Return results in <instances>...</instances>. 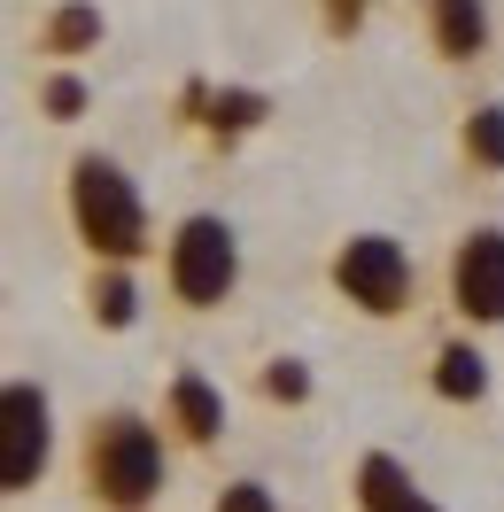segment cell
I'll list each match as a JSON object with an SVG mask.
<instances>
[{
    "mask_svg": "<svg viewBox=\"0 0 504 512\" xmlns=\"http://www.w3.org/2000/svg\"><path fill=\"white\" fill-rule=\"evenodd\" d=\"M163 489V435L140 412H101L86 427V497L101 512H148Z\"/></svg>",
    "mask_w": 504,
    "mask_h": 512,
    "instance_id": "cell-1",
    "label": "cell"
},
{
    "mask_svg": "<svg viewBox=\"0 0 504 512\" xmlns=\"http://www.w3.org/2000/svg\"><path fill=\"white\" fill-rule=\"evenodd\" d=\"M70 225H78V241H86L101 264L148 256V202H140V187H132V171L109 163V156H78L70 163Z\"/></svg>",
    "mask_w": 504,
    "mask_h": 512,
    "instance_id": "cell-2",
    "label": "cell"
},
{
    "mask_svg": "<svg viewBox=\"0 0 504 512\" xmlns=\"http://www.w3.org/2000/svg\"><path fill=\"white\" fill-rule=\"evenodd\" d=\"M163 280L187 311H218L225 295L241 288V233L218 218V210H194L179 218L171 249H163Z\"/></svg>",
    "mask_w": 504,
    "mask_h": 512,
    "instance_id": "cell-3",
    "label": "cell"
},
{
    "mask_svg": "<svg viewBox=\"0 0 504 512\" xmlns=\"http://www.w3.org/2000/svg\"><path fill=\"white\" fill-rule=\"evenodd\" d=\"M334 288H342L365 319H396V311H411V295H419V272H411L404 241H388V233H349L342 249H334Z\"/></svg>",
    "mask_w": 504,
    "mask_h": 512,
    "instance_id": "cell-4",
    "label": "cell"
},
{
    "mask_svg": "<svg viewBox=\"0 0 504 512\" xmlns=\"http://www.w3.org/2000/svg\"><path fill=\"white\" fill-rule=\"evenodd\" d=\"M55 466V404L39 381H0V497H24Z\"/></svg>",
    "mask_w": 504,
    "mask_h": 512,
    "instance_id": "cell-5",
    "label": "cell"
},
{
    "mask_svg": "<svg viewBox=\"0 0 504 512\" xmlns=\"http://www.w3.org/2000/svg\"><path fill=\"white\" fill-rule=\"evenodd\" d=\"M450 303L466 326H504V225H473L450 249Z\"/></svg>",
    "mask_w": 504,
    "mask_h": 512,
    "instance_id": "cell-6",
    "label": "cell"
},
{
    "mask_svg": "<svg viewBox=\"0 0 504 512\" xmlns=\"http://www.w3.org/2000/svg\"><path fill=\"white\" fill-rule=\"evenodd\" d=\"M357 512H442L419 481H411L404 458H388V450H365L357 458Z\"/></svg>",
    "mask_w": 504,
    "mask_h": 512,
    "instance_id": "cell-7",
    "label": "cell"
},
{
    "mask_svg": "<svg viewBox=\"0 0 504 512\" xmlns=\"http://www.w3.org/2000/svg\"><path fill=\"white\" fill-rule=\"evenodd\" d=\"M427 32H435L442 63L489 55V0H427Z\"/></svg>",
    "mask_w": 504,
    "mask_h": 512,
    "instance_id": "cell-8",
    "label": "cell"
},
{
    "mask_svg": "<svg viewBox=\"0 0 504 512\" xmlns=\"http://www.w3.org/2000/svg\"><path fill=\"white\" fill-rule=\"evenodd\" d=\"M163 404H171V427H179L187 443H218V435H225V396L202 381V373H179Z\"/></svg>",
    "mask_w": 504,
    "mask_h": 512,
    "instance_id": "cell-9",
    "label": "cell"
},
{
    "mask_svg": "<svg viewBox=\"0 0 504 512\" xmlns=\"http://www.w3.org/2000/svg\"><path fill=\"white\" fill-rule=\"evenodd\" d=\"M435 396L442 404H481L489 396V357L473 342H442L435 350Z\"/></svg>",
    "mask_w": 504,
    "mask_h": 512,
    "instance_id": "cell-10",
    "label": "cell"
},
{
    "mask_svg": "<svg viewBox=\"0 0 504 512\" xmlns=\"http://www.w3.org/2000/svg\"><path fill=\"white\" fill-rule=\"evenodd\" d=\"M94 47H101V8L94 0H63V8L47 16V55L78 63V55H94Z\"/></svg>",
    "mask_w": 504,
    "mask_h": 512,
    "instance_id": "cell-11",
    "label": "cell"
},
{
    "mask_svg": "<svg viewBox=\"0 0 504 512\" xmlns=\"http://www.w3.org/2000/svg\"><path fill=\"white\" fill-rule=\"evenodd\" d=\"M86 303H94V319H101V326H117V334L140 319V288H132V272H125V264H101V272H94V288H86Z\"/></svg>",
    "mask_w": 504,
    "mask_h": 512,
    "instance_id": "cell-12",
    "label": "cell"
},
{
    "mask_svg": "<svg viewBox=\"0 0 504 512\" xmlns=\"http://www.w3.org/2000/svg\"><path fill=\"white\" fill-rule=\"evenodd\" d=\"M458 140H466V163L504 171V109H497V101H481V109L466 117V132H458Z\"/></svg>",
    "mask_w": 504,
    "mask_h": 512,
    "instance_id": "cell-13",
    "label": "cell"
},
{
    "mask_svg": "<svg viewBox=\"0 0 504 512\" xmlns=\"http://www.w3.org/2000/svg\"><path fill=\"white\" fill-rule=\"evenodd\" d=\"M202 101H210V125H218L225 140H233V132H256V125H264V109H272V101L249 94V86H233V94H202Z\"/></svg>",
    "mask_w": 504,
    "mask_h": 512,
    "instance_id": "cell-14",
    "label": "cell"
},
{
    "mask_svg": "<svg viewBox=\"0 0 504 512\" xmlns=\"http://www.w3.org/2000/svg\"><path fill=\"white\" fill-rule=\"evenodd\" d=\"M86 78H78V70H55V78H47V86H39V109H47V117H55V125H78V117H86Z\"/></svg>",
    "mask_w": 504,
    "mask_h": 512,
    "instance_id": "cell-15",
    "label": "cell"
},
{
    "mask_svg": "<svg viewBox=\"0 0 504 512\" xmlns=\"http://www.w3.org/2000/svg\"><path fill=\"white\" fill-rule=\"evenodd\" d=\"M264 396H272V404H303V396H311V365H303V357H272V365H264Z\"/></svg>",
    "mask_w": 504,
    "mask_h": 512,
    "instance_id": "cell-16",
    "label": "cell"
},
{
    "mask_svg": "<svg viewBox=\"0 0 504 512\" xmlns=\"http://www.w3.org/2000/svg\"><path fill=\"white\" fill-rule=\"evenodd\" d=\"M210 512H280V497H272L264 481H233V489H218Z\"/></svg>",
    "mask_w": 504,
    "mask_h": 512,
    "instance_id": "cell-17",
    "label": "cell"
},
{
    "mask_svg": "<svg viewBox=\"0 0 504 512\" xmlns=\"http://www.w3.org/2000/svg\"><path fill=\"white\" fill-rule=\"evenodd\" d=\"M357 8H373V0H357Z\"/></svg>",
    "mask_w": 504,
    "mask_h": 512,
    "instance_id": "cell-18",
    "label": "cell"
}]
</instances>
